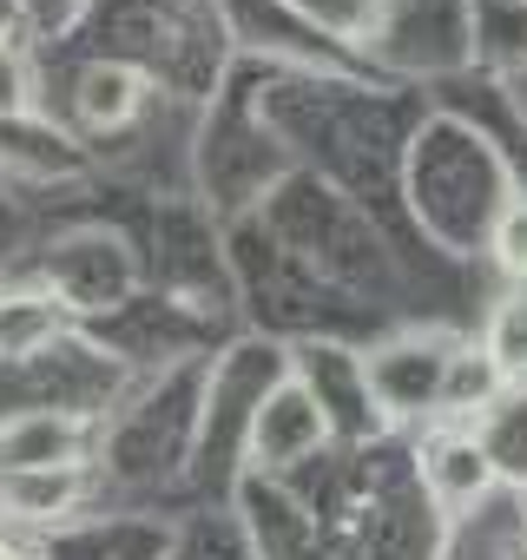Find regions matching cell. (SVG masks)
Listing matches in <instances>:
<instances>
[{
	"instance_id": "1",
	"label": "cell",
	"mask_w": 527,
	"mask_h": 560,
	"mask_svg": "<svg viewBox=\"0 0 527 560\" xmlns=\"http://www.w3.org/2000/svg\"><path fill=\"white\" fill-rule=\"evenodd\" d=\"M448 337H402L389 350L370 357V389L389 416H429L442 409V383H448Z\"/></svg>"
},
{
	"instance_id": "2",
	"label": "cell",
	"mask_w": 527,
	"mask_h": 560,
	"mask_svg": "<svg viewBox=\"0 0 527 560\" xmlns=\"http://www.w3.org/2000/svg\"><path fill=\"white\" fill-rule=\"evenodd\" d=\"M324 435H330L324 402H317L304 383H278L271 396H264L257 422H250V455H257L264 468H291V462H304L311 448H324Z\"/></svg>"
},
{
	"instance_id": "3",
	"label": "cell",
	"mask_w": 527,
	"mask_h": 560,
	"mask_svg": "<svg viewBox=\"0 0 527 560\" xmlns=\"http://www.w3.org/2000/svg\"><path fill=\"white\" fill-rule=\"evenodd\" d=\"M422 481H429V494H435L442 508H475V501L494 488V468H488L475 429H468V435H435V442L422 448Z\"/></svg>"
},
{
	"instance_id": "4",
	"label": "cell",
	"mask_w": 527,
	"mask_h": 560,
	"mask_svg": "<svg viewBox=\"0 0 527 560\" xmlns=\"http://www.w3.org/2000/svg\"><path fill=\"white\" fill-rule=\"evenodd\" d=\"M475 442L494 468V481L527 494V383H507L481 416H475Z\"/></svg>"
},
{
	"instance_id": "5",
	"label": "cell",
	"mask_w": 527,
	"mask_h": 560,
	"mask_svg": "<svg viewBox=\"0 0 527 560\" xmlns=\"http://www.w3.org/2000/svg\"><path fill=\"white\" fill-rule=\"evenodd\" d=\"M80 462V422L67 416H27L0 435V468H73Z\"/></svg>"
},
{
	"instance_id": "6",
	"label": "cell",
	"mask_w": 527,
	"mask_h": 560,
	"mask_svg": "<svg viewBox=\"0 0 527 560\" xmlns=\"http://www.w3.org/2000/svg\"><path fill=\"white\" fill-rule=\"evenodd\" d=\"M80 494V468H0V508L21 521H54Z\"/></svg>"
},
{
	"instance_id": "7",
	"label": "cell",
	"mask_w": 527,
	"mask_h": 560,
	"mask_svg": "<svg viewBox=\"0 0 527 560\" xmlns=\"http://www.w3.org/2000/svg\"><path fill=\"white\" fill-rule=\"evenodd\" d=\"M80 119L86 126H126L132 113H139V93H145V80L132 73V67H119V60H93L86 73H80Z\"/></svg>"
},
{
	"instance_id": "8",
	"label": "cell",
	"mask_w": 527,
	"mask_h": 560,
	"mask_svg": "<svg viewBox=\"0 0 527 560\" xmlns=\"http://www.w3.org/2000/svg\"><path fill=\"white\" fill-rule=\"evenodd\" d=\"M501 389H507V376L494 370V357L455 343V357H448V383H442V416H481Z\"/></svg>"
},
{
	"instance_id": "9",
	"label": "cell",
	"mask_w": 527,
	"mask_h": 560,
	"mask_svg": "<svg viewBox=\"0 0 527 560\" xmlns=\"http://www.w3.org/2000/svg\"><path fill=\"white\" fill-rule=\"evenodd\" d=\"M60 337V304L54 298H0V357H34Z\"/></svg>"
},
{
	"instance_id": "10",
	"label": "cell",
	"mask_w": 527,
	"mask_h": 560,
	"mask_svg": "<svg viewBox=\"0 0 527 560\" xmlns=\"http://www.w3.org/2000/svg\"><path fill=\"white\" fill-rule=\"evenodd\" d=\"M481 350L494 357V370H501L507 383H527V291H514V298L494 304Z\"/></svg>"
},
{
	"instance_id": "11",
	"label": "cell",
	"mask_w": 527,
	"mask_h": 560,
	"mask_svg": "<svg viewBox=\"0 0 527 560\" xmlns=\"http://www.w3.org/2000/svg\"><path fill=\"white\" fill-rule=\"evenodd\" d=\"M291 8H297L304 21H317L324 34L356 40V34H370V27H376V8H383V0H291Z\"/></svg>"
},
{
	"instance_id": "12",
	"label": "cell",
	"mask_w": 527,
	"mask_h": 560,
	"mask_svg": "<svg viewBox=\"0 0 527 560\" xmlns=\"http://www.w3.org/2000/svg\"><path fill=\"white\" fill-rule=\"evenodd\" d=\"M494 264L514 277L520 291H527V198H520V205L494 224Z\"/></svg>"
},
{
	"instance_id": "13",
	"label": "cell",
	"mask_w": 527,
	"mask_h": 560,
	"mask_svg": "<svg viewBox=\"0 0 527 560\" xmlns=\"http://www.w3.org/2000/svg\"><path fill=\"white\" fill-rule=\"evenodd\" d=\"M27 106V60L14 47H0V119H14Z\"/></svg>"
},
{
	"instance_id": "14",
	"label": "cell",
	"mask_w": 527,
	"mask_h": 560,
	"mask_svg": "<svg viewBox=\"0 0 527 560\" xmlns=\"http://www.w3.org/2000/svg\"><path fill=\"white\" fill-rule=\"evenodd\" d=\"M0 560H14V553H8V547H0Z\"/></svg>"
}]
</instances>
